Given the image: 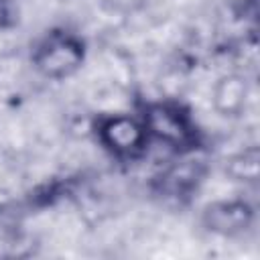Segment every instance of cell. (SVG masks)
Listing matches in <instances>:
<instances>
[{
  "instance_id": "cell-3",
  "label": "cell",
  "mask_w": 260,
  "mask_h": 260,
  "mask_svg": "<svg viewBox=\"0 0 260 260\" xmlns=\"http://www.w3.org/2000/svg\"><path fill=\"white\" fill-rule=\"evenodd\" d=\"M100 140L118 156H134L146 142L144 124L128 116H110L100 122Z\"/></svg>"
},
{
  "instance_id": "cell-2",
  "label": "cell",
  "mask_w": 260,
  "mask_h": 260,
  "mask_svg": "<svg viewBox=\"0 0 260 260\" xmlns=\"http://www.w3.org/2000/svg\"><path fill=\"white\" fill-rule=\"evenodd\" d=\"M144 130L171 146H185L193 142V126L187 114L171 104H150L144 114Z\"/></svg>"
},
{
  "instance_id": "cell-1",
  "label": "cell",
  "mask_w": 260,
  "mask_h": 260,
  "mask_svg": "<svg viewBox=\"0 0 260 260\" xmlns=\"http://www.w3.org/2000/svg\"><path fill=\"white\" fill-rule=\"evenodd\" d=\"M83 59V47L79 39L67 32H53L37 47L32 61L41 73L49 77H65L73 73Z\"/></svg>"
},
{
  "instance_id": "cell-5",
  "label": "cell",
  "mask_w": 260,
  "mask_h": 260,
  "mask_svg": "<svg viewBox=\"0 0 260 260\" xmlns=\"http://www.w3.org/2000/svg\"><path fill=\"white\" fill-rule=\"evenodd\" d=\"M14 10H12V0H0V28L8 26L12 22Z\"/></svg>"
},
{
  "instance_id": "cell-4",
  "label": "cell",
  "mask_w": 260,
  "mask_h": 260,
  "mask_svg": "<svg viewBox=\"0 0 260 260\" xmlns=\"http://www.w3.org/2000/svg\"><path fill=\"white\" fill-rule=\"evenodd\" d=\"M252 221V209L244 201H217L205 207L203 223L217 234H238L244 232Z\"/></svg>"
}]
</instances>
